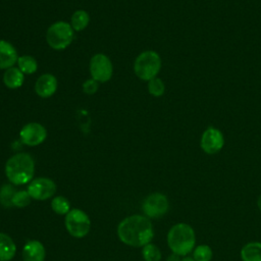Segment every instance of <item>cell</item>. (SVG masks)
Returning <instances> with one entry per match:
<instances>
[{
	"instance_id": "6da1fadb",
	"label": "cell",
	"mask_w": 261,
	"mask_h": 261,
	"mask_svg": "<svg viewBox=\"0 0 261 261\" xmlns=\"http://www.w3.org/2000/svg\"><path fill=\"white\" fill-rule=\"evenodd\" d=\"M117 234L120 241L128 246L144 247L153 239L154 230L148 217L132 215L118 224Z\"/></svg>"
},
{
	"instance_id": "484cf974",
	"label": "cell",
	"mask_w": 261,
	"mask_h": 261,
	"mask_svg": "<svg viewBox=\"0 0 261 261\" xmlns=\"http://www.w3.org/2000/svg\"><path fill=\"white\" fill-rule=\"evenodd\" d=\"M98 88H99V85H98V82L93 80V79H90V80H87L84 84H83V91L84 93L88 94V95H93L95 94L97 91H98Z\"/></svg>"
},
{
	"instance_id": "8992f818",
	"label": "cell",
	"mask_w": 261,
	"mask_h": 261,
	"mask_svg": "<svg viewBox=\"0 0 261 261\" xmlns=\"http://www.w3.org/2000/svg\"><path fill=\"white\" fill-rule=\"evenodd\" d=\"M65 227L74 238H84L90 230L89 216L81 209H72L65 216Z\"/></svg>"
},
{
	"instance_id": "e0dca14e",
	"label": "cell",
	"mask_w": 261,
	"mask_h": 261,
	"mask_svg": "<svg viewBox=\"0 0 261 261\" xmlns=\"http://www.w3.org/2000/svg\"><path fill=\"white\" fill-rule=\"evenodd\" d=\"M242 261H261V243L250 242L241 249Z\"/></svg>"
},
{
	"instance_id": "7a4b0ae2",
	"label": "cell",
	"mask_w": 261,
	"mask_h": 261,
	"mask_svg": "<svg viewBox=\"0 0 261 261\" xmlns=\"http://www.w3.org/2000/svg\"><path fill=\"white\" fill-rule=\"evenodd\" d=\"M167 245L172 253L186 257L196 247V233L194 228L185 222L170 227L167 233Z\"/></svg>"
},
{
	"instance_id": "277c9868",
	"label": "cell",
	"mask_w": 261,
	"mask_h": 261,
	"mask_svg": "<svg viewBox=\"0 0 261 261\" xmlns=\"http://www.w3.org/2000/svg\"><path fill=\"white\" fill-rule=\"evenodd\" d=\"M161 68V58L153 50H147L138 55L134 63L136 75L143 81H150L158 74Z\"/></svg>"
},
{
	"instance_id": "d4e9b609",
	"label": "cell",
	"mask_w": 261,
	"mask_h": 261,
	"mask_svg": "<svg viewBox=\"0 0 261 261\" xmlns=\"http://www.w3.org/2000/svg\"><path fill=\"white\" fill-rule=\"evenodd\" d=\"M30 203H31V196L28 191L15 192L12 198V206L22 208L28 206Z\"/></svg>"
},
{
	"instance_id": "9a60e30c",
	"label": "cell",
	"mask_w": 261,
	"mask_h": 261,
	"mask_svg": "<svg viewBox=\"0 0 261 261\" xmlns=\"http://www.w3.org/2000/svg\"><path fill=\"white\" fill-rule=\"evenodd\" d=\"M24 75L18 67H9L4 71L3 83L8 89H17L20 88L23 84Z\"/></svg>"
},
{
	"instance_id": "cb8c5ba5",
	"label": "cell",
	"mask_w": 261,
	"mask_h": 261,
	"mask_svg": "<svg viewBox=\"0 0 261 261\" xmlns=\"http://www.w3.org/2000/svg\"><path fill=\"white\" fill-rule=\"evenodd\" d=\"M15 194L14 189L9 186V185H5L1 188L0 190V202L3 206L8 207L12 205V198Z\"/></svg>"
},
{
	"instance_id": "5bb4252c",
	"label": "cell",
	"mask_w": 261,
	"mask_h": 261,
	"mask_svg": "<svg viewBox=\"0 0 261 261\" xmlns=\"http://www.w3.org/2000/svg\"><path fill=\"white\" fill-rule=\"evenodd\" d=\"M45 255L44 246L41 242L36 240L29 241L22 248L23 261H44Z\"/></svg>"
},
{
	"instance_id": "4316f807",
	"label": "cell",
	"mask_w": 261,
	"mask_h": 261,
	"mask_svg": "<svg viewBox=\"0 0 261 261\" xmlns=\"http://www.w3.org/2000/svg\"><path fill=\"white\" fill-rule=\"evenodd\" d=\"M166 261H181V259H180V256H179V255L172 253V254H170V255L167 257Z\"/></svg>"
},
{
	"instance_id": "30bf717a",
	"label": "cell",
	"mask_w": 261,
	"mask_h": 261,
	"mask_svg": "<svg viewBox=\"0 0 261 261\" xmlns=\"http://www.w3.org/2000/svg\"><path fill=\"white\" fill-rule=\"evenodd\" d=\"M47 137L46 128L38 122H30L24 124L20 132L19 138L20 141L27 146H38L42 144Z\"/></svg>"
},
{
	"instance_id": "ac0fdd59",
	"label": "cell",
	"mask_w": 261,
	"mask_h": 261,
	"mask_svg": "<svg viewBox=\"0 0 261 261\" xmlns=\"http://www.w3.org/2000/svg\"><path fill=\"white\" fill-rule=\"evenodd\" d=\"M90 21V16L87 11L83 9H79L73 12L70 19V25L73 29V31L81 32L85 30Z\"/></svg>"
},
{
	"instance_id": "ba28073f",
	"label": "cell",
	"mask_w": 261,
	"mask_h": 261,
	"mask_svg": "<svg viewBox=\"0 0 261 261\" xmlns=\"http://www.w3.org/2000/svg\"><path fill=\"white\" fill-rule=\"evenodd\" d=\"M113 72V66L110 59L102 53L95 54L90 60V73L93 80L98 83L108 82Z\"/></svg>"
},
{
	"instance_id": "5b68a950",
	"label": "cell",
	"mask_w": 261,
	"mask_h": 261,
	"mask_svg": "<svg viewBox=\"0 0 261 261\" xmlns=\"http://www.w3.org/2000/svg\"><path fill=\"white\" fill-rule=\"evenodd\" d=\"M73 29L66 21L52 23L46 33V41L54 50H62L68 47L73 40Z\"/></svg>"
},
{
	"instance_id": "83f0119b",
	"label": "cell",
	"mask_w": 261,
	"mask_h": 261,
	"mask_svg": "<svg viewBox=\"0 0 261 261\" xmlns=\"http://www.w3.org/2000/svg\"><path fill=\"white\" fill-rule=\"evenodd\" d=\"M257 207H258V209H259V211L261 212V195L258 197V199H257Z\"/></svg>"
},
{
	"instance_id": "44dd1931",
	"label": "cell",
	"mask_w": 261,
	"mask_h": 261,
	"mask_svg": "<svg viewBox=\"0 0 261 261\" xmlns=\"http://www.w3.org/2000/svg\"><path fill=\"white\" fill-rule=\"evenodd\" d=\"M51 207L54 212H56L57 214H60V215L67 214L70 211L69 210V208H70L69 201L62 196H57V197L53 198V200L51 202Z\"/></svg>"
},
{
	"instance_id": "52a82bcc",
	"label": "cell",
	"mask_w": 261,
	"mask_h": 261,
	"mask_svg": "<svg viewBox=\"0 0 261 261\" xmlns=\"http://www.w3.org/2000/svg\"><path fill=\"white\" fill-rule=\"evenodd\" d=\"M169 208L167 197L162 193L150 194L143 202L142 209L149 218H160L166 214Z\"/></svg>"
},
{
	"instance_id": "3957f363",
	"label": "cell",
	"mask_w": 261,
	"mask_h": 261,
	"mask_svg": "<svg viewBox=\"0 0 261 261\" xmlns=\"http://www.w3.org/2000/svg\"><path fill=\"white\" fill-rule=\"evenodd\" d=\"M35 172V162L28 153H17L11 156L5 164L7 178L13 185H24L32 180Z\"/></svg>"
},
{
	"instance_id": "9c48e42d",
	"label": "cell",
	"mask_w": 261,
	"mask_h": 261,
	"mask_svg": "<svg viewBox=\"0 0 261 261\" xmlns=\"http://www.w3.org/2000/svg\"><path fill=\"white\" fill-rule=\"evenodd\" d=\"M224 145V138L222 133L213 126L206 128L200 140L201 149L209 155H213L218 153Z\"/></svg>"
},
{
	"instance_id": "7c38bea8",
	"label": "cell",
	"mask_w": 261,
	"mask_h": 261,
	"mask_svg": "<svg viewBox=\"0 0 261 261\" xmlns=\"http://www.w3.org/2000/svg\"><path fill=\"white\" fill-rule=\"evenodd\" d=\"M57 80L51 73L40 75L35 83V92L41 98H49L57 90Z\"/></svg>"
},
{
	"instance_id": "8fae6325",
	"label": "cell",
	"mask_w": 261,
	"mask_h": 261,
	"mask_svg": "<svg viewBox=\"0 0 261 261\" xmlns=\"http://www.w3.org/2000/svg\"><path fill=\"white\" fill-rule=\"evenodd\" d=\"M28 192L31 198L42 201L51 198L55 194L56 185L50 178L38 177L30 182L28 187Z\"/></svg>"
},
{
	"instance_id": "603a6c76",
	"label": "cell",
	"mask_w": 261,
	"mask_h": 261,
	"mask_svg": "<svg viewBox=\"0 0 261 261\" xmlns=\"http://www.w3.org/2000/svg\"><path fill=\"white\" fill-rule=\"evenodd\" d=\"M148 91L152 96L160 97L165 91L164 83L159 77H154L148 82Z\"/></svg>"
},
{
	"instance_id": "7402d4cb",
	"label": "cell",
	"mask_w": 261,
	"mask_h": 261,
	"mask_svg": "<svg viewBox=\"0 0 261 261\" xmlns=\"http://www.w3.org/2000/svg\"><path fill=\"white\" fill-rule=\"evenodd\" d=\"M143 258L145 261H160L161 260V252L159 248L154 244H147L143 247Z\"/></svg>"
},
{
	"instance_id": "4fadbf2b",
	"label": "cell",
	"mask_w": 261,
	"mask_h": 261,
	"mask_svg": "<svg viewBox=\"0 0 261 261\" xmlns=\"http://www.w3.org/2000/svg\"><path fill=\"white\" fill-rule=\"evenodd\" d=\"M17 59L18 56L14 46L5 40H0V69L12 67Z\"/></svg>"
},
{
	"instance_id": "2e32d148",
	"label": "cell",
	"mask_w": 261,
	"mask_h": 261,
	"mask_svg": "<svg viewBox=\"0 0 261 261\" xmlns=\"http://www.w3.org/2000/svg\"><path fill=\"white\" fill-rule=\"evenodd\" d=\"M16 253V246L12 239L3 232H0V261L11 260Z\"/></svg>"
},
{
	"instance_id": "ffe728a7",
	"label": "cell",
	"mask_w": 261,
	"mask_h": 261,
	"mask_svg": "<svg viewBox=\"0 0 261 261\" xmlns=\"http://www.w3.org/2000/svg\"><path fill=\"white\" fill-rule=\"evenodd\" d=\"M193 258L196 261H211L213 257V251L208 245H199L193 250Z\"/></svg>"
},
{
	"instance_id": "d6986e66",
	"label": "cell",
	"mask_w": 261,
	"mask_h": 261,
	"mask_svg": "<svg viewBox=\"0 0 261 261\" xmlns=\"http://www.w3.org/2000/svg\"><path fill=\"white\" fill-rule=\"evenodd\" d=\"M17 65L23 74H32L38 68L37 60L31 55H22L17 59Z\"/></svg>"
},
{
	"instance_id": "f1b7e54d",
	"label": "cell",
	"mask_w": 261,
	"mask_h": 261,
	"mask_svg": "<svg viewBox=\"0 0 261 261\" xmlns=\"http://www.w3.org/2000/svg\"><path fill=\"white\" fill-rule=\"evenodd\" d=\"M181 261H196V260H195L193 257H189V256L187 257V256H186L184 259H181Z\"/></svg>"
}]
</instances>
